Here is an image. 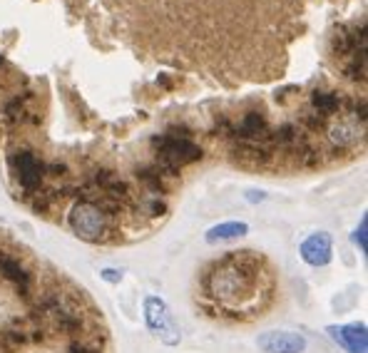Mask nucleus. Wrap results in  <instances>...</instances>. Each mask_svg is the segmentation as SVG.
Returning <instances> with one entry per match:
<instances>
[{
    "label": "nucleus",
    "mask_w": 368,
    "mask_h": 353,
    "mask_svg": "<svg viewBox=\"0 0 368 353\" xmlns=\"http://www.w3.org/2000/svg\"><path fill=\"white\" fill-rule=\"evenodd\" d=\"M154 147L159 149V159H162V167L159 169H164L167 174H177L179 167L196 162L201 157V149L189 137L162 135V137L154 139Z\"/></svg>",
    "instance_id": "obj_1"
},
{
    "label": "nucleus",
    "mask_w": 368,
    "mask_h": 353,
    "mask_svg": "<svg viewBox=\"0 0 368 353\" xmlns=\"http://www.w3.org/2000/svg\"><path fill=\"white\" fill-rule=\"evenodd\" d=\"M70 226L83 239H100L105 234V211L93 201H80L70 214Z\"/></svg>",
    "instance_id": "obj_2"
},
{
    "label": "nucleus",
    "mask_w": 368,
    "mask_h": 353,
    "mask_svg": "<svg viewBox=\"0 0 368 353\" xmlns=\"http://www.w3.org/2000/svg\"><path fill=\"white\" fill-rule=\"evenodd\" d=\"M144 314H147L149 329H152L154 334L164 341V344H177L179 331H177V326H174V321H172V314H169L167 306H164L162 301L154 299V296H149V299L144 301Z\"/></svg>",
    "instance_id": "obj_3"
},
{
    "label": "nucleus",
    "mask_w": 368,
    "mask_h": 353,
    "mask_svg": "<svg viewBox=\"0 0 368 353\" xmlns=\"http://www.w3.org/2000/svg\"><path fill=\"white\" fill-rule=\"evenodd\" d=\"M10 164L15 167V174H18V181L25 191H38L40 189V181H43V172H45V164L35 157L33 152H15Z\"/></svg>",
    "instance_id": "obj_4"
},
{
    "label": "nucleus",
    "mask_w": 368,
    "mask_h": 353,
    "mask_svg": "<svg viewBox=\"0 0 368 353\" xmlns=\"http://www.w3.org/2000/svg\"><path fill=\"white\" fill-rule=\"evenodd\" d=\"M259 349L266 353H304L306 339L291 331H269L259 339Z\"/></svg>",
    "instance_id": "obj_5"
},
{
    "label": "nucleus",
    "mask_w": 368,
    "mask_h": 353,
    "mask_svg": "<svg viewBox=\"0 0 368 353\" xmlns=\"http://www.w3.org/2000/svg\"><path fill=\"white\" fill-rule=\"evenodd\" d=\"M301 256L306 264L324 266L331 261V239L326 234H314L301 244Z\"/></svg>",
    "instance_id": "obj_6"
},
{
    "label": "nucleus",
    "mask_w": 368,
    "mask_h": 353,
    "mask_svg": "<svg viewBox=\"0 0 368 353\" xmlns=\"http://www.w3.org/2000/svg\"><path fill=\"white\" fill-rule=\"evenodd\" d=\"M329 334L334 336V341H339L349 353H366V326L351 324V326H341V329H334L331 326Z\"/></svg>",
    "instance_id": "obj_7"
},
{
    "label": "nucleus",
    "mask_w": 368,
    "mask_h": 353,
    "mask_svg": "<svg viewBox=\"0 0 368 353\" xmlns=\"http://www.w3.org/2000/svg\"><path fill=\"white\" fill-rule=\"evenodd\" d=\"M0 274H3L8 281H13V284L18 286L20 294L28 296V291H30V276L25 274V269L18 264V261L5 259V256H0Z\"/></svg>",
    "instance_id": "obj_8"
},
{
    "label": "nucleus",
    "mask_w": 368,
    "mask_h": 353,
    "mask_svg": "<svg viewBox=\"0 0 368 353\" xmlns=\"http://www.w3.org/2000/svg\"><path fill=\"white\" fill-rule=\"evenodd\" d=\"M356 120H359V117H356ZM356 120H339V122H336L334 127L329 130L331 142L341 144V147L356 142V139H359V132H361V127H359V122H356Z\"/></svg>",
    "instance_id": "obj_9"
},
{
    "label": "nucleus",
    "mask_w": 368,
    "mask_h": 353,
    "mask_svg": "<svg viewBox=\"0 0 368 353\" xmlns=\"http://www.w3.org/2000/svg\"><path fill=\"white\" fill-rule=\"evenodd\" d=\"M236 135H239L241 139H256V137H264L266 135V120L264 115L259 112H249L244 120H241L239 130H236Z\"/></svg>",
    "instance_id": "obj_10"
},
{
    "label": "nucleus",
    "mask_w": 368,
    "mask_h": 353,
    "mask_svg": "<svg viewBox=\"0 0 368 353\" xmlns=\"http://www.w3.org/2000/svg\"><path fill=\"white\" fill-rule=\"evenodd\" d=\"M249 231V226L241 224V221H229V224H219L214 229L206 231V241H229V239H236V236H244Z\"/></svg>",
    "instance_id": "obj_11"
},
{
    "label": "nucleus",
    "mask_w": 368,
    "mask_h": 353,
    "mask_svg": "<svg viewBox=\"0 0 368 353\" xmlns=\"http://www.w3.org/2000/svg\"><path fill=\"white\" fill-rule=\"evenodd\" d=\"M236 157L241 162H266L269 159V152L264 147H259L256 142H249V139H241V144L236 147Z\"/></svg>",
    "instance_id": "obj_12"
},
{
    "label": "nucleus",
    "mask_w": 368,
    "mask_h": 353,
    "mask_svg": "<svg viewBox=\"0 0 368 353\" xmlns=\"http://www.w3.org/2000/svg\"><path fill=\"white\" fill-rule=\"evenodd\" d=\"M311 102L319 110V115H334L341 107V98L336 93H314Z\"/></svg>",
    "instance_id": "obj_13"
},
{
    "label": "nucleus",
    "mask_w": 368,
    "mask_h": 353,
    "mask_svg": "<svg viewBox=\"0 0 368 353\" xmlns=\"http://www.w3.org/2000/svg\"><path fill=\"white\" fill-rule=\"evenodd\" d=\"M140 179L154 191H164V181H162V169H140L137 172Z\"/></svg>",
    "instance_id": "obj_14"
},
{
    "label": "nucleus",
    "mask_w": 368,
    "mask_h": 353,
    "mask_svg": "<svg viewBox=\"0 0 368 353\" xmlns=\"http://www.w3.org/2000/svg\"><path fill=\"white\" fill-rule=\"evenodd\" d=\"M296 137H299V132H296L294 125H281V127L274 132V139H276L279 144H291Z\"/></svg>",
    "instance_id": "obj_15"
},
{
    "label": "nucleus",
    "mask_w": 368,
    "mask_h": 353,
    "mask_svg": "<svg viewBox=\"0 0 368 353\" xmlns=\"http://www.w3.org/2000/svg\"><path fill=\"white\" fill-rule=\"evenodd\" d=\"M58 326H60V331H65V334H75V331H80V319L78 316H73V314H58Z\"/></svg>",
    "instance_id": "obj_16"
},
{
    "label": "nucleus",
    "mask_w": 368,
    "mask_h": 353,
    "mask_svg": "<svg viewBox=\"0 0 368 353\" xmlns=\"http://www.w3.org/2000/svg\"><path fill=\"white\" fill-rule=\"evenodd\" d=\"M354 241H356V244H361V251H366V249H368V244H366V219L361 221V229L356 231Z\"/></svg>",
    "instance_id": "obj_17"
},
{
    "label": "nucleus",
    "mask_w": 368,
    "mask_h": 353,
    "mask_svg": "<svg viewBox=\"0 0 368 353\" xmlns=\"http://www.w3.org/2000/svg\"><path fill=\"white\" fill-rule=\"evenodd\" d=\"M149 209H152V214H164V204H162V201H152V204H149Z\"/></svg>",
    "instance_id": "obj_18"
},
{
    "label": "nucleus",
    "mask_w": 368,
    "mask_h": 353,
    "mask_svg": "<svg viewBox=\"0 0 368 353\" xmlns=\"http://www.w3.org/2000/svg\"><path fill=\"white\" fill-rule=\"evenodd\" d=\"M70 353H90V349L85 344H73L70 346Z\"/></svg>",
    "instance_id": "obj_19"
},
{
    "label": "nucleus",
    "mask_w": 368,
    "mask_h": 353,
    "mask_svg": "<svg viewBox=\"0 0 368 353\" xmlns=\"http://www.w3.org/2000/svg\"><path fill=\"white\" fill-rule=\"evenodd\" d=\"M105 279H107V281H117L120 279V276H117V271H105Z\"/></svg>",
    "instance_id": "obj_20"
},
{
    "label": "nucleus",
    "mask_w": 368,
    "mask_h": 353,
    "mask_svg": "<svg viewBox=\"0 0 368 353\" xmlns=\"http://www.w3.org/2000/svg\"><path fill=\"white\" fill-rule=\"evenodd\" d=\"M0 65H3V55H0Z\"/></svg>",
    "instance_id": "obj_21"
}]
</instances>
